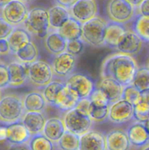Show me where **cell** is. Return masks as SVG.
Instances as JSON below:
<instances>
[{"instance_id": "obj_1", "label": "cell", "mask_w": 149, "mask_h": 150, "mask_svg": "<svg viewBox=\"0 0 149 150\" xmlns=\"http://www.w3.org/2000/svg\"><path fill=\"white\" fill-rule=\"evenodd\" d=\"M137 62L131 56L118 53L108 56L101 67V77L110 78L122 86L131 84L138 70Z\"/></svg>"}, {"instance_id": "obj_2", "label": "cell", "mask_w": 149, "mask_h": 150, "mask_svg": "<svg viewBox=\"0 0 149 150\" xmlns=\"http://www.w3.org/2000/svg\"><path fill=\"white\" fill-rule=\"evenodd\" d=\"M23 99L15 95H7L0 100V122L6 125L20 122L25 114Z\"/></svg>"}, {"instance_id": "obj_3", "label": "cell", "mask_w": 149, "mask_h": 150, "mask_svg": "<svg viewBox=\"0 0 149 150\" xmlns=\"http://www.w3.org/2000/svg\"><path fill=\"white\" fill-rule=\"evenodd\" d=\"M23 24L31 34L38 38H45L51 28L48 11L42 7L31 9Z\"/></svg>"}, {"instance_id": "obj_4", "label": "cell", "mask_w": 149, "mask_h": 150, "mask_svg": "<svg viewBox=\"0 0 149 150\" xmlns=\"http://www.w3.org/2000/svg\"><path fill=\"white\" fill-rule=\"evenodd\" d=\"M106 23L99 16H95L91 20L83 23V40L89 45L94 47L105 45V36Z\"/></svg>"}, {"instance_id": "obj_5", "label": "cell", "mask_w": 149, "mask_h": 150, "mask_svg": "<svg viewBox=\"0 0 149 150\" xmlns=\"http://www.w3.org/2000/svg\"><path fill=\"white\" fill-rule=\"evenodd\" d=\"M52 66L43 60H36L29 64L28 80L33 86L45 87L53 78Z\"/></svg>"}, {"instance_id": "obj_6", "label": "cell", "mask_w": 149, "mask_h": 150, "mask_svg": "<svg viewBox=\"0 0 149 150\" xmlns=\"http://www.w3.org/2000/svg\"><path fill=\"white\" fill-rule=\"evenodd\" d=\"M63 122L66 130L80 136L89 131L93 122L89 116L81 114L74 108L66 111Z\"/></svg>"}, {"instance_id": "obj_7", "label": "cell", "mask_w": 149, "mask_h": 150, "mask_svg": "<svg viewBox=\"0 0 149 150\" xmlns=\"http://www.w3.org/2000/svg\"><path fill=\"white\" fill-rule=\"evenodd\" d=\"M136 7L127 0H110L107 13L110 21L124 24L134 18Z\"/></svg>"}, {"instance_id": "obj_8", "label": "cell", "mask_w": 149, "mask_h": 150, "mask_svg": "<svg viewBox=\"0 0 149 150\" xmlns=\"http://www.w3.org/2000/svg\"><path fill=\"white\" fill-rule=\"evenodd\" d=\"M29 14L25 2L20 0H12L1 8L2 17L14 26L23 24Z\"/></svg>"}, {"instance_id": "obj_9", "label": "cell", "mask_w": 149, "mask_h": 150, "mask_svg": "<svg viewBox=\"0 0 149 150\" xmlns=\"http://www.w3.org/2000/svg\"><path fill=\"white\" fill-rule=\"evenodd\" d=\"M65 84L80 99L89 98L95 89L93 80L83 73H72L67 79Z\"/></svg>"}, {"instance_id": "obj_10", "label": "cell", "mask_w": 149, "mask_h": 150, "mask_svg": "<svg viewBox=\"0 0 149 150\" xmlns=\"http://www.w3.org/2000/svg\"><path fill=\"white\" fill-rule=\"evenodd\" d=\"M134 117V105L121 99L110 105L108 120L114 124L126 123Z\"/></svg>"}, {"instance_id": "obj_11", "label": "cell", "mask_w": 149, "mask_h": 150, "mask_svg": "<svg viewBox=\"0 0 149 150\" xmlns=\"http://www.w3.org/2000/svg\"><path fill=\"white\" fill-rule=\"evenodd\" d=\"M76 62L75 56L67 51L56 55L51 64L53 74L61 79H67L74 72Z\"/></svg>"}, {"instance_id": "obj_12", "label": "cell", "mask_w": 149, "mask_h": 150, "mask_svg": "<svg viewBox=\"0 0 149 150\" xmlns=\"http://www.w3.org/2000/svg\"><path fill=\"white\" fill-rule=\"evenodd\" d=\"M69 10L72 17L83 23L96 16L98 6L95 0H77Z\"/></svg>"}, {"instance_id": "obj_13", "label": "cell", "mask_w": 149, "mask_h": 150, "mask_svg": "<svg viewBox=\"0 0 149 150\" xmlns=\"http://www.w3.org/2000/svg\"><path fill=\"white\" fill-rule=\"evenodd\" d=\"M143 40L132 30H127L117 43L115 49L119 53L134 56L138 54L143 46Z\"/></svg>"}, {"instance_id": "obj_14", "label": "cell", "mask_w": 149, "mask_h": 150, "mask_svg": "<svg viewBox=\"0 0 149 150\" xmlns=\"http://www.w3.org/2000/svg\"><path fill=\"white\" fill-rule=\"evenodd\" d=\"M79 150H107L105 136L100 132L90 130L80 136Z\"/></svg>"}, {"instance_id": "obj_15", "label": "cell", "mask_w": 149, "mask_h": 150, "mask_svg": "<svg viewBox=\"0 0 149 150\" xmlns=\"http://www.w3.org/2000/svg\"><path fill=\"white\" fill-rule=\"evenodd\" d=\"M107 150H130L131 144L127 132L112 130L105 135Z\"/></svg>"}, {"instance_id": "obj_16", "label": "cell", "mask_w": 149, "mask_h": 150, "mask_svg": "<svg viewBox=\"0 0 149 150\" xmlns=\"http://www.w3.org/2000/svg\"><path fill=\"white\" fill-rule=\"evenodd\" d=\"M29 64L21 62H12L7 65L10 73V86L13 88L20 87L28 80Z\"/></svg>"}, {"instance_id": "obj_17", "label": "cell", "mask_w": 149, "mask_h": 150, "mask_svg": "<svg viewBox=\"0 0 149 150\" xmlns=\"http://www.w3.org/2000/svg\"><path fill=\"white\" fill-rule=\"evenodd\" d=\"M124 87L117 81L110 78H102L96 86V88H99L106 95L110 104L121 99Z\"/></svg>"}, {"instance_id": "obj_18", "label": "cell", "mask_w": 149, "mask_h": 150, "mask_svg": "<svg viewBox=\"0 0 149 150\" xmlns=\"http://www.w3.org/2000/svg\"><path fill=\"white\" fill-rule=\"evenodd\" d=\"M7 142L10 144H20L28 143L32 135L22 122L8 125Z\"/></svg>"}, {"instance_id": "obj_19", "label": "cell", "mask_w": 149, "mask_h": 150, "mask_svg": "<svg viewBox=\"0 0 149 150\" xmlns=\"http://www.w3.org/2000/svg\"><path fill=\"white\" fill-rule=\"evenodd\" d=\"M32 136L42 133L46 119L42 112H25L21 120Z\"/></svg>"}, {"instance_id": "obj_20", "label": "cell", "mask_w": 149, "mask_h": 150, "mask_svg": "<svg viewBox=\"0 0 149 150\" xmlns=\"http://www.w3.org/2000/svg\"><path fill=\"white\" fill-rule=\"evenodd\" d=\"M45 46L51 54L56 56L66 51L67 40L59 33L58 30L48 32L45 38Z\"/></svg>"}, {"instance_id": "obj_21", "label": "cell", "mask_w": 149, "mask_h": 150, "mask_svg": "<svg viewBox=\"0 0 149 150\" xmlns=\"http://www.w3.org/2000/svg\"><path fill=\"white\" fill-rule=\"evenodd\" d=\"M127 135L132 146H143L149 142V133L143 122H137L131 125L127 130Z\"/></svg>"}, {"instance_id": "obj_22", "label": "cell", "mask_w": 149, "mask_h": 150, "mask_svg": "<svg viewBox=\"0 0 149 150\" xmlns=\"http://www.w3.org/2000/svg\"><path fill=\"white\" fill-rule=\"evenodd\" d=\"M10 48V52L15 54L16 51L25 45L32 42L31 33L26 28L15 27L7 38Z\"/></svg>"}, {"instance_id": "obj_23", "label": "cell", "mask_w": 149, "mask_h": 150, "mask_svg": "<svg viewBox=\"0 0 149 150\" xmlns=\"http://www.w3.org/2000/svg\"><path fill=\"white\" fill-rule=\"evenodd\" d=\"M48 11L50 26L53 30H58L71 17L70 10L59 4L51 7Z\"/></svg>"}, {"instance_id": "obj_24", "label": "cell", "mask_w": 149, "mask_h": 150, "mask_svg": "<svg viewBox=\"0 0 149 150\" xmlns=\"http://www.w3.org/2000/svg\"><path fill=\"white\" fill-rule=\"evenodd\" d=\"M80 98L67 85L60 91L56 98L55 106L63 111H67L75 108Z\"/></svg>"}, {"instance_id": "obj_25", "label": "cell", "mask_w": 149, "mask_h": 150, "mask_svg": "<svg viewBox=\"0 0 149 150\" xmlns=\"http://www.w3.org/2000/svg\"><path fill=\"white\" fill-rule=\"evenodd\" d=\"M66 131L64 122L57 117L46 120L42 133L53 143H57Z\"/></svg>"}, {"instance_id": "obj_26", "label": "cell", "mask_w": 149, "mask_h": 150, "mask_svg": "<svg viewBox=\"0 0 149 150\" xmlns=\"http://www.w3.org/2000/svg\"><path fill=\"white\" fill-rule=\"evenodd\" d=\"M124 24L109 21L106 23L105 36V45L110 48H115L120 38L125 33Z\"/></svg>"}, {"instance_id": "obj_27", "label": "cell", "mask_w": 149, "mask_h": 150, "mask_svg": "<svg viewBox=\"0 0 149 150\" xmlns=\"http://www.w3.org/2000/svg\"><path fill=\"white\" fill-rule=\"evenodd\" d=\"M23 103L26 112H42L48 104L43 95L37 92L26 94L23 98Z\"/></svg>"}, {"instance_id": "obj_28", "label": "cell", "mask_w": 149, "mask_h": 150, "mask_svg": "<svg viewBox=\"0 0 149 150\" xmlns=\"http://www.w3.org/2000/svg\"><path fill=\"white\" fill-rule=\"evenodd\" d=\"M82 25L83 23L71 16L58 31L67 41L79 40L81 39L83 35Z\"/></svg>"}, {"instance_id": "obj_29", "label": "cell", "mask_w": 149, "mask_h": 150, "mask_svg": "<svg viewBox=\"0 0 149 150\" xmlns=\"http://www.w3.org/2000/svg\"><path fill=\"white\" fill-rule=\"evenodd\" d=\"M15 55L21 62L30 64L37 60L39 51L35 44L32 42H29V43L18 50Z\"/></svg>"}, {"instance_id": "obj_30", "label": "cell", "mask_w": 149, "mask_h": 150, "mask_svg": "<svg viewBox=\"0 0 149 150\" xmlns=\"http://www.w3.org/2000/svg\"><path fill=\"white\" fill-rule=\"evenodd\" d=\"M132 31L143 41L149 42V16L137 15L133 22Z\"/></svg>"}, {"instance_id": "obj_31", "label": "cell", "mask_w": 149, "mask_h": 150, "mask_svg": "<svg viewBox=\"0 0 149 150\" xmlns=\"http://www.w3.org/2000/svg\"><path fill=\"white\" fill-rule=\"evenodd\" d=\"M65 86V83L58 81H52L51 83L44 87L42 91V95L46 100L47 103L51 106H55L56 98L59 94L60 91Z\"/></svg>"}, {"instance_id": "obj_32", "label": "cell", "mask_w": 149, "mask_h": 150, "mask_svg": "<svg viewBox=\"0 0 149 150\" xmlns=\"http://www.w3.org/2000/svg\"><path fill=\"white\" fill-rule=\"evenodd\" d=\"M80 136L66 130L61 139L57 142L60 150H79Z\"/></svg>"}, {"instance_id": "obj_33", "label": "cell", "mask_w": 149, "mask_h": 150, "mask_svg": "<svg viewBox=\"0 0 149 150\" xmlns=\"http://www.w3.org/2000/svg\"><path fill=\"white\" fill-rule=\"evenodd\" d=\"M31 150H54V144L42 133L32 136L28 142Z\"/></svg>"}, {"instance_id": "obj_34", "label": "cell", "mask_w": 149, "mask_h": 150, "mask_svg": "<svg viewBox=\"0 0 149 150\" xmlns=\"http://www.w3.org/2000/svg\"><path fill=\"white\" fill-rule=\"evenodd\" d=\"M131 84L141 93L149 91V69L145 67L138 68Z\"/></svg>"}, {"instance_id": "obj_35", "label": "cell", "mask_w": 149, "mask_h": 150, "mask_svg": "<svg viewBox=\"0 0 149 150\" xmlns=\"http://www.w3.org/2000/svg\"><path fill=\"white\" fill-rule=\"evenodd\" d=\"M133 118L139 122H145L149 119V103L144 100L142 97V100L134 105V117Z\"/></svg>"}, {"instance_id": "obj_36", "label": "cell", "mask_w": 149, "mask_h": 150, "mask_svg": "<svg viewBox=\"0 0 149 150\" xmlns=\"http://www.w3.org/2000/svg\"><path fill=\"white\" fill-rule=\"evenodd\" d=\"M121 99L128 101L133 105H135L142 100V93L132 84L124 87Z\"/></svg>"}, {"instance_id": "obj_37", "label": "cell", "mask_w": 149, "mask_h": 150, "mask_svg": "<svg viewBox=\"0 0 149 150\" xmlns=\"http://www.w3.org/2000/svg\"><path fill=\"white\" fill-rule=\"evenodd\" d=\"M110 105L106 106H96L91 103L89 117L92 121L95 122H101L108 119Z\"/></svg>"}, {"instance_id": "obj_38", "label": "cell", "mask_w": 149, "mask_h": 150, "mask_svg": "<svg viewBox=\"0 0 149 150\" xmlns=\"http://www.w3.org/2000/svg\"><path fill=\"white\" fill-rule=\"evenodd\" d=\"M89 98L90 99L91 103L96 106H106L110 105L108 97L99 88L95 87Z\"/></svg>"}, {"instance_id": "obj_39", "label": "cell", "mask_w": 149, "mask_h": 150, "mask_svg": "<svg viewBox=\"0 0 149 150\" xmlns=\"http://www.w3.org/2000/svg\"><path fill=\"white\" fill-rule=\"evenodd\" d=\"M85 42H86L81 39L67 41L66 51L77 57L83 52L85 48Z\"/></svg>"}, {"instance_id": "obj_40", "label": "cell", "mask_w": 149, "mask_h": 150, "mask_svg": "<svg viewBox=\"0 0 149 150\" xmlns=\"http://www.w3.org/2000/svg\"><path fill=\"white\" fill-rule=\"evenodd\" d=\"M14 29V26L8 23L2 16H0V40L7 39Z\"/></svg>"}, {"instance_id": "obj_41", "label": "cell", "mask_w": 149, "mask_h": 150, "mask_svg": "<svg viewBox=\"0 0 149 150\" xmlns=\"http://www.w3.org/2000/svg\"><path fill=\"white\" fill-rule=\"evenodd\" d=\"M10 73L8 67L4 64H0V89L10 86Z\"/></svg>"}, {"instance_id": "obj_42", "label": "cell", "mask_w": 149, "mask_h": 150, "mask_svg": "<svg viewBox=\"0 0 149 150\" xmlns=\"http://www.w3.org/2000/svg\"><path fill=\"white\" fill-rule=\"evenodd\" d=\"M91 106V102L90 99L89 98H86L79 100L74 108L81 114L89 116Z\"/></svg>"}, {"instance_id": "obj_43", "label": "cell", "mask_w": 149, "mask_h": 150, "mask_svg": "<svg viewBox=\"0 0 149 150\" xmlns=\"http://www.w3.org/2000/svg\"><path fill=\"white\" fill-rule=\"evenodd\" d=\"M139 14L149 16V0H143L138 7Z\"/></svg>"}, {"instance_id": "obj_44", "label": "cell", "mask_w": 149, "mask_h": 150, "mask_svg": "<svg viewBox=\"0 0 149 150\" xmlns=\"http://www.w3.org/2000/svg\"><path fill=\"white\" fill-rule=\"evenodd\" d=\"M10 52V48L7 39L0 40V55H6Z\"/></svg>"}, {"instance_id": "obj_45", "label": "cell", "mask_w": 149, "mask_h": 150, "mask_svg": "<svg viewBox=\"0 0 149 150\" xmlns=\"http://www.w3.org/2000/svg\"><path fill=\"white\" fill-rule=\"evenodd\" d=\"M7 150H31L28 143L20 144H10Z\"/></svg>"}, {"instance_id": "obj_46", "label": "cell", "mask_w": 149, "mask_h": 150, "mask_svg": "<svg viewBox=\"0 0 149 150\" xmlns=\"http://www.w3.org/2000/svg\"><path fill=\"white\" fill-rule=\"evenodd\" d=\"M77 1V0H56L57 4L67 9H70Z\"/></svg>"}, {"instance_id": "obj_47", "label": "cell", "mask_w": 149, "mask_h": 150, "mask_svg": "<svg viewBox=\"0 0 149 150\" xmlns=\"http://www.w3.org/2000/svg\"><path fill=\"white\" fill-rule=\"evenodd\" d=\"M7 126H0V143L7 142Z\"/></svg>"}, {"instance_id": "obj_48", "label": "cell", "mask_w": 149, "mask_h": 150, "mask_svg": "<svg viewBox=\"0 0 149 150\" xmlns=\"http://www.w3.org/2000/svg\"><path fill=\"white\" fill-rule=\"evenodd\" d=\"M129 3H131L135 7H138L139 5L143 2V0H127Z\"/></svg>"}, {"instance_id": "obj_49", "label": "cell", "mask_w": 149, "mask_h": 150, "mask_svg": "<svg viewBox=\"0 0 149 150\" xmlns=\"http://www.w3.org/2000/svg\"><path fill=\"white\" fill-rule=\"evenodd\" d=\"M142 97H143V99L145 100L146 101L149 103V91L142 93Z\"/></svg>"}, {"instance_id": "obj_50", "label": "cell", "mask_w": 149, "mask_h": 150, "mask_svg": "<svg viewBox=\"0 0 149 150\" xmlns=\"http://www.w3.org/2000/svg\"><path fill=\"white\" fill-rule=\"evenodd\" d=\"M10 1H12V0H0V8H2L4 6H5Z\"/></svg>"}, {"instance_id": "obj_51", "label": "cell", "mask_w": 149, "mask_h": 150, "mask_svg": "<svg viewBox=\"0 0 149 150\" xmlns=\"http://www.w3.org/2000/svg\"><path fill=\"white\" fill-rule=\"evenodd\" d=\"M143 124H144L145 127V128L147 129L148 132V133H149V119L148 120H146L145 122H143Z\"/></svg>"}, {"instance_id": "obj_52", "label": "cell", "mask_w": 149, "mask_h": 150, "mask_svg": "<svg viewBox=\"0 0 149 150\" xmlns=\"http://www.w3.org/2000/svg\"><path fill=\"white\" fill-rule=\"evenodd\" d=\"M142 150H149V144H147L146 145L143 146V148Z\"/></svg>"}, {"instance_id": "obj_53", "label": "cell", "mask_w": 149, "mask_h": 150, "mask_svg": "<svg viewBox=\"0 0 149 150\" xmlns=\"http://www.w3.org/2000/svg\"><path fill=\"white\" fill-rule=\"evenodd\" d=\"M20 1H23V2H29V1H32V0H20Z\"/></svg>"}, {"instance_id": "obj_54", "label": "cell", "mask_w": 149, "mask_h": 150, "mask_svg": "<svg viewBox=\"0 0 149 150\" xmlns=\"http://www.w3.org/2000/svg\"><path fill=\"white\" fill-rule=\"evenodd\" d=\"M1 98H2V93H1V90L0 89V100H1Z\"/></svg>"}, {"instance_id": "obj_55", "label": "cell", "mask_w": 149, "mask_h": 150, "mask_svg": "<svg viewBox=\"0 0 149 150\" xmlns=\"http://www.w3.org/2000/svg\"><path fill=\"white\" fill-rule=\"evenodd\" d=\"M147 67H148V68L149 69V59H148V63H147Z\"/></svg>"}]
</instances>
